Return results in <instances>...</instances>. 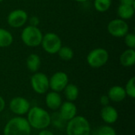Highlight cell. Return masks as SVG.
I'll use <instances>...</instances> for the list:
<instances>
[{
    "instance_id": "obj_1",
    "label": "cell",
    "mask_w": 135,
    "mask_h": 135,
    "mask_svg": "<svg viewBox=\"0 0 135 135\" xmlns=\"http://www.w3.org/2000/svg\"><path fill=\"white\" fill-rule=\"evenodd\" d=\"M28 122L31 127L37 130L47 128L51 123V116L47 111L40 108L33 107L28 112Z\"/></svg>"
},
{
    "instance_id": "obj_2",
    "label": "cell",
    "mask_w": 135,
    "mask_h": 135,
    "mask_svg": "<svg viewBox=\"0 0 135 135\" xmlns=\"http://www.w3.org/2000/svg\"><path fill=\"white\" fill-rule=\"evenodd\" d=\"M31 126L23 117H14L5 126L4 135H30Z\"/></svg>"
},
{
    "instance_id": "obj_3",
    "label": "cell",
    "mask_w": 135,
    "mask_h": 135,
    "mask_svg": "<svg viewBox=\"0 0 135 135\" xmlns=\"http://www.w3.org/2000/svg\"><path fill=\"white\" fill-rule=\"evenodd\" d=\"M90 124L83 116H75L69 120L66 126L67 135H89Z\"/></svg>"
},
{
    "instance_id": "obj_4",
    "label": "cell",
    "mask_w": 135,
    "mask_h": 135,
    "mask_svg": "<svg viewBox=\"0 0 135 135\" xmlns=\"http://www.w3.org/2000/svg\"><path fill=\"white\" fill-rule=\"evenodd\" d=\"M43 33L38 27L27 25L25 26L21 34V38L22 42L28 47H36L40 45Z\"/></svg>"
},
{
    "instance_id": "obj_5",
    "label": "cell",
    "mask_w": 135,
    "mask_h": 135,
    "mask_svg": "<svg viewBox=\"0 0 135 135\" xmlns=\"http://www.w3.org/2000/svg\"><path fill=\"white\" fill-rule=\"evenodd\" d=\"M108 51L104 48L97 47L92 50L88 54L86 60L89 66L93 68H100L108 62Z\"/></svg>"
},
{
    "instance_id": "obj_6",
    "label": "cell",
    "mask_w": 135,
    "mask_h": 135,
    "mask_svg": "<svg viewBox=\"0 0 135 135\" xmlns=\"http://www.w3.org/2000/svg\"><path fill=\"white\" fill-rule=\"evenodd\" d=\"M40 45L48 54H57L62 47L61 38L54 32H47L43 36Z\"/></svg>"
},
{
    "instance_id": "obj_7",
    "label": "cell",
    "mask_w": 135,
    "mask_h": 135,
    "mask_svg": "<svg viewBox=\"0 0 135 135\" xmlns=\"http://www.w3.org/2000/svg\"><path fill=\"white\" fill-rule=\"evenodd\" d=\"M107 29L108 33L112 36L121 38L129 32V25L123 19H113L108 24Z\"/></svg>"
},
{
    "instance_id": "obj_8",
    "label": "cell",
    "mask_w": 135,
    "mask_h": 135,
    "mask_svg": "<svg viewBox=\"0 0 135 135\" xmlns=\"http://www.w3.org/2000/svg\"><path fill=\"white\" fill-rule=\"evenodd\" d=\"M28 16L25 10L21 9H13L7 16L8 25L14 28H18L24 26L28 21Z\"/></svg>"
},
{
    "instance_id": "obj_9",
    "label": "cell",
    "mask_w": 135,
    "mask_h": 135,
    "mask_svg": "<svg viewBox=\"0 0 135 135\" xmlns=\"http://www.w3.org/2000/svg\"><path fill=\"white\" fill-rule=\"evenodd\" d=\"M31 85L36 93L44 94L49 89V79L44 73L36 72L31 78Z\"/></svg>"
},
{
    "instance_id": "obj_10",
    "label": "cell",
    "mask_w": 135,
    "mask_h": 135,
    "mask_svg": "<svg viewBox=\"0 0 135 135\" xmlns=\"http://www.w3.org/2000/svg\"><path fill=\"white\" fill-rule=\"evenodd\" d=\"M69 81L68 76L62 71L55 73L49 79V88L54 92H61L67 85Z\"/></svg>"
},
{
    "instance_id": "obj_11",
    "label": "cell",
    "mask_w": 135,
    "mask_h": 135,
    "mask_svg": "<svg viewBox=\"0 0 135 135\" xmlns=\"http://www.w3.org/2000/svg\"><path fill=\"white\" fill-rule=\"evenodd\" d=\"M9 109L13 113L17 115H21L28 112L30 109V104L25 98L17 97L11 100L9 103Z\"/></svg>"
},
{
    "instance_id": "obj_12",
    "label": "cell",
    "mask_w": 135,
    "mask_h": 135,
    "mask_svg": "<svg viewBox=\"0 0 135 135\" xmlns=\"http://www.w3.org/2000/svg\"><path fill=\"white\" fill-rule=\"evenodd\" d=\"M77 107L71 101H66L60 106V115L64 120H70L76 116Z\"/></svg>"
},
{
    "instance_id": "obj_13",
    "label": "cell",
    "mask_w": 135,
    "mask_h": 135,
    "mask_svg": "<svg viewBox=\"0 0 135 135\" xmlns=\"http://www.w3.org/2000/svg\"><path fill=\"white\" fill-rule=\"evenodd\" d=\"M100 115L102 119L107 123H114L118 119V112L116 109L110 105L104 106Z\"/></svg>"
},
{
    "instance_id": "obj_14",
    "label": "cell",
    "mask_w": 135,
    "mask_h": 135,
    "mask_svg": "<svg viewBox=\"0 0 135 135\" xmlns=\"http://www.w3.org/2000/svg\"><path fill=\"white\" fill-rule=\"evenodd\" d=\"M108 97L110 100H112L114 102H120L126 98L127 94L123 87L115 85L109 89Z\"/></svg>"
},
{
    "instance_id": "obj_15",
    "label": "cell",
    "mask_w": 135,
    "mask_h": 135,
    "mask_svg": "<svg viewBox=\"0 0 135 135\" xmlns=\"http://www.w3.org/2000/svg\"><path fill=\"white\" fill-rule=\"evenodd\" d=\"M46 104L47 106L51 110H57L60 108L62 104V98L59 93L50 92L46 96Z\"/></svg>"
},
{
    "instance_id": "obj_16",
    "label": "cell",
    "mask_w": 135,
    "mask_h": 135,
    "mask_svg": "<svg viewBox=\"0 0 135 135\" xmlns=\"http://www.w3.org/2000/svg\"><path fill=\"white\" fill-rule=\"evenodd\" d=\"M119 62L125 67H130L135 63V50L127 48L125 50L119 57Z\"/></svg>"
},
{
    "instance_id": "obj_17",
    "label": "cell",
    "mask_w": 135,
    "mask_h": 135,
    "mask_svg": "<svg viewBox=\"0 0 135 135\" xmlns=\"http://www.w3.org/2000/svg\"><path fill=\"white\" fill-rule=\"evenodd\" d=\"M117 14L120 19H123L124 21L129 20L132 18L134 14V6L119 4L117 9Z\"/></svg>"
},
{
    "instance_id": "obj_18",
    "label": "cell",
    "mask_w": 135,
    "mask_h": 135,
    "mask_svg": "<svg viewBox=\"0 0 135 135\" xmlns=\"http://www.w3.org/2000/svg\"><path fill=\"white\" fill-rule=\"evenodd\" d=\"M40 63H41V60L40 56L35 53L30 54L26 59V66L28 69L33 73L38 71L40 66Z\"/></svg>"
},
{
    "instance_id": "obj_19",
    "label": "cell",
    "mask_w": 135,
    "mask_h": 135,
    "mask_svg": "<svg viewBox=\"0 0 135 135\" xmlns=\"http://www.w3.org/2000/svg\"><path fill=\"white\" fill-rule=\"evenodd\" d=\"M13 41V35L6 29L0 28V47H9Z\"/></svg>"
},
{
    "instance_id": "obj_20",
    "label": "cell",
    "mask_w": 135,
    "mask_h": 135,
    "mask_svg": "<svg viewBox=\"0 0 135 135\" xmlns=\"http://www.w3.org/2000/svg\"><path fill=\"white\" fill-rule=\"evenodd\" d=\"M63 90L65 96L69 101H74L78 97L79 90L77 85H75L74 84H67Z\"/></svg>"
},
{
    "instance_id": "obj_21",
    "label": "cell",
    "mask_w": 135,
    "mask_h": 135,
    "mask_svg": "<svg viewBox=\"0 0 135 135\" xmlns=\"http://www.w3.org/2000/svg\"><path fill=\"white\" fill-rule=\"evenodd\" d=\"M57 54L59 55V58L64 61H69L74 58L73 49L67 46H62Z\"/></svg>"
},
{
    "instance_id": "obj_22",
    "label": "cell",
    "mask_w": 135,
    "mask_h": 135,
    "mask_svg": "<svg viewBox=\"0 0 135 135\" xmlns=\"http://www.w3.org/2000/svg\"><path fill=\"white\" fill-rule=\"evenodd\" d=\"M112 6V0H94L93 6L98 12L104 13L108 11Z\"/></svg>"
},
{
    "instance_id": "obj_23",
    "label": "cell",
    "mask_w": 135,
    "mask_h": 135,
    "mask_svg": "<svg viewBox=\"0 0 135 135\" xmlns=\"http://www.w3.org/2000/svg\"><path fill=\"white\" fill-rule=\"evenodd\" d=\"M126 94L131 98H135V78L132 77L127 83L126 88L124 89Z\"/></svg>"
},
{
    "instance_id": "obj_24",
    "label": "cell",
    "mask_w": 135,
    "mask_h": 135,
    "mask_svg": "<svg viewBox=\"0 0 135 135\" xmlns=\"http://www.w3.org/2000/svg\"><path fill=\"white\" fill-rule=\"evenodd\" d=\"M124 42L126 44V45L128 47V48H135V35L134 33L131 32H128L127 34H126L124 36Z\"/></svg>"
},
{
    "instance_id": "obj_25",
    "label": "cell",
    "mask_w": 135,
    "mask_h": 135,
    "mask_svg": "<svg viewBox=\"0 0 135 135\" xmlns=\"http://www.w3.org/2000/svg\"><path fill=\"white\" fill-rule=\"evenodd\" d=\"M98 135H116V132L112 127L104 126L99 129Z\"/></svg>"
},
{
    "instance_id": "obj_26",
    "label": "cell",
    "mask_w": 135,
    "mask_h": 135,
    "mask_svg": "<svg viewBox=\"0 0 135 135\" xmlns=\"http://www.w3.org/2000/svg\"><path fill=\"white\" fill-rule=\"evenodd\" d=\"M28 20V23H29L28 25L38 27V25H40V19L36 16H32V17H29Z\"/></svg>"
},
{
    "instance_id": "obj_27",
    "label": "cell",
    "mask_w": 135,
    "mask_h": 135,
    "mask_svg": "<svg viewBox=\"0 0 135 135\" xmlns=\"http://www.w3.org/2000/svg\"><path fill=\"white\" fill-rule=\"evenodd\" d=\"M110 100L108 98V96H102L101 98H100V103L103 106H106V105H108V103H109Z\"/></svg>"
},
{
    "instance_id": "obj_28",
    "label": "cell",
    "mask_w": 135,
    "mask_h": 135,
    "mask_svg": "<svg viewBox=\"0 0 135 135\" xmlns=\"http://www.w3.org/2000/svg\"><path fill=\"white\" fill-rule=\"evenodd\" d=\"M120 4L129 5V6H135V0H119Z\"/></svg>"
},
{
    "instance_id": "obj_29",
    "label": "cell",
    "mask_w": 135,
    "mask_h": 135,
    "mask_svg": "<svg viewBox=\"0 0 135 135\" xmlns=\"http://www.w3.org/2000/svg\"><path fill=\"white\" fill-rule=\"evenodd\" d=\"M5 106H6L5 100H4V99L0 96V112H2L3 111V109L5 108Z\"/></svg>"
},
{
    "instance_id": "obj_30",
    "label": "cell",
    "mask_w": 135,
    "mask_h": 135,
    "mask_svg": "<svg viewBox=\"0 0 135 135\" xmlns=\"http://www.w3.org/2000/svg\"><path fill=\"white\" fill-rule=\"evenodd\" d=\"M38 135H54V134H53L51 131H48V130H44V129H43V130L39 133V134Z\"/></svg>"
},
{
    "instance_id": "obj_31",
    "label": "cell",
    "mask_w": 135,
    "mask_h": 135,
    "mask_svg": "<svg viewBox=\"0 0 135 135\" xmlns=\"http://www.w3.org/2000/svg\"><path fill=\"white\" fill-rule=\"evenodd\" d=\"M74 1H76V2H86L87 0H74Z\"/></svg>"
},
{
    "instance_id": "obj_32",
    "label": "cell",
    "mask_w": 135,
    "mask_h": 135,
    "mask_svg": "<svg viewBox=\"0 0 135 135\" xmlns=\"http://www.w3.org/2000/svg\"><path fill=\"white\" fill-rule=\"evenodd\" d=\"M2 1H3V0H0V2H2Z\"/></svg>"
}]
</instances>
